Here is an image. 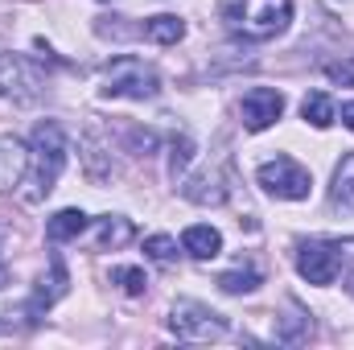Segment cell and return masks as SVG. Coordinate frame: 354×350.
Returning <instances> with one entry per match:
<instances>
[{"label": "cell", "mask_w": 354, "mask_h": 350, "mask_svg": "<svg viewBox=\"0 0 354 350\" xmlns=\"http://www.w3.org/2000/svg\"><path fill=\"white\" fill-rule=\"evenodd\" d=\"M181 248H185L194 260H214V256L223 252V235H218L214 227H206V223H194V227L181 231Z\"/></svg>", "instance_id": "12"}, {"label": "cell", "mask_w": 354, "mask_h": 350, "mask_svg": "<svg viewBox=\"0 0 354 350\" xmlns=\"http://www.w3.org/2000/svg\"><path fill=\"white\" fill-rule=\"evenodd\" d=\"M41 91V71L21 54H0V99L29 103Z\"/></svg>", "instance_id": "7"}, {"label": "cell", "mask_w": 354, "mask_h": 350, "mask_svg": "<svg viewBox=\"0 0 354 350\" xmlns=\"http://www.w3.org/2000/svg\"><path fill=\"white\" fill-rule=\"evenodd\" d=\"M239 116H243L248 132H264V128H272L284 116V95L272 87H252L243 95V103H239Z\"/></svg>", "instance_id": "9"}, {"label": "cell", "mask_w": 354, "mask_h": 350, "mask_svg": "<svg viewBox=\"0 0 354 350\" xmlns=\"http://www.w3.org/2000/svg\"><path fill=\"white\" fill-rule=\"evenodd\" d=\"M256 181L264 185V194L272 198H284V202H305L309 190H313V177L305 165H297L292 157H276V161H264L256 169Z\"/></svg>", "instance_id": "5"}, {"label": "cell", "mask_w": 354, "mask_h": 350, "mask_svg": "<svg viewBox=\"0 0 354 350\" xmlns=\"http://www.w3.org/2000/svg\"><path fill=\"white\" fill-rule=\"evenodd\" d=\"M8 284V268H4V260H0V288Z\"/></svg>", "instance_id": "26"}, {"label": "cell", "mask_w": 354, "mask_h": 350, "mask_svg": "<svg viewBox=\"0 0 354 350\" xmlns=\"http://www.w3.org/2000/svg\"><path fill=\"white\" fill-rule=\"evenodd\" d=\"M189 161H194V140L189 136H174L169 140V177H181L185 169H189Z\"/></svg>", "instance_id": "19"}, {"label": "cell", "mask_w": 354, "mask_h": 350, "mask_svg": "<svg viewBox=\"0 0 354 350\" xmlns=\"http://www.w3.org/2000/svg\"><path fill=\"white\" fill-rule=\"evenodd\" d=\"M103 99H157L161 95V75L157 66H149L145 58H132V54H120L103 66Z\"/></svg>", "instance_id": "3"}, {"label": "cell", "mask_w": 354, "mask_h": 350, "mask_svg": "<svg viewBox=\"0 0 354 350\" xmlns=\"http://www.w3.org/2000/svg\"><path fill=\"white\" fill-rule=\"evenodd\" d=\"M145 256H149V260H157V264H174L177 243L169 239V235H149V239H145Z\"/></svg>", "instance_id": "21"}, {"label": "cell", "mask_w": 354, "mask_h": 350, "mask_svg": "<svg viewBox=\"0 0 354 350\" xmlns=\"http://www.w3.org/2000/svg\"><path fill=\"white\" fill-rule=\"evenodd\" d=\"M260 280H264V276H260L256 268H235V272H223L214 284H218L223 293L239 297V293H256V288H260Z\"/></svg>", "instance_id": "18"}, {"label": "cell", "mask_w": 354, "mask_h": 350, "mask_svg": "<svg viewBox=\"0 0 354 350\" xmlns=\"http://www.w3.org/2000/svg\"><path fill=\"white\" fill-rule=\"evenodd\" d=\"M342 124L354 132V103H342Z\"/></svg>", "instance_id": "24"}, {"label": "cell", "mask_w": 354, "mask_h": 350, "mask_svg": "<svg viewBox=\"0 0 354 350\" xmlns=\"http://www.w3.org/2000/svg\"><path fill=\"white\" fill-rule=\"evenodd\" d=\"M140 33H145L149 42H157V46H177V42L185 37V21L174 17V12H157V17H149V21L140 25Z\"/></svg>", "instance_id": "15"}, {"label": "cell", "mask_w": 354, "mask_h": 350, "mask_svg": "<svg viewBox=\"0 0 354 350\" xmlns=\"http://www.w3.org/2000/svg\"><path fill=\"white\" fill-rule=\"evenodd\" d=\"M181 194L189 198V202H198V206H218V202H227V174L223 169H202V174H194L185 185H181Z\"/></svg>", "instance_id": "11"}, {"label": "cell", "mask_w": 354, "mask_h": 350, "mask_svg": "<svg viewBox=\"0 0 354 350\" xmlns=\"http://www.w3.org/2000/svg\"><path fill=\"white\" fill-rule=\"evenodd\" d=\"M305 334H309V317H305V313H292V317H284V322L276 326V338H280V342H301Z\"/></svg>", "instance_id": "22"}, {"label": "cell", "mask_w": 354, "mask_h": 350, "mask_svg": "<svg viewBox=\"0 0 354 350\" xmlns=\"http://www.w3.org/2000/svg\"><path fill=\"white\" fill-rule=\"evenodd\" d=\"M330 206L342 210V214H354V153H346L334 169V181H330Z\"/></svg>", "instance_id": "13"}, {"label": "cell", "mask_w": 354, "mask_h": 350, "mask_svg": "<svg viewBox=\"0 0 354 350\" xmlns=\"http://www.w3.org/2000/svg\"><path fill=\"white\" fill-rule=\"evenodd\" d=\"M29 145L21 136H0V194H12L29 177Z\"/></svg>", "instance_id": "10"}, {"label": "cell", "mask_w": 354, "mask_h": 350, "mask_svg": "<svg viewBox=\"0 0 354 350\" xmlns=\"http://www.w3.org/2000/svg\"><path fill=\"white\" fill-rule=\"evenodd\" d=\"M346 293H351V297H354V268H351V272H346Z\"/></svg>", "instance_id": "25"}, {"label": "cell", "mask_w": 354, "mask_h": 350, "mask_svg": "<svg viewBox=\"0 0 354 350\" xmlns=\"http://www.w3.org/2000/svg\"><path fill=\"white\" fill-rule=\"evenodd\" d=\"M218 17L227 21L231 33L248 42H268L280 37L292 21V0H223Z\"/></svg>", "instance_id": "2"}, {"label": "cell", "mask_w": 354, "mask_h": 350, "mask_svg": "<svg viewBox=\"0 0 354 350\" xmlns=\"http://www.w3.org/2000/svg\"><path fill=\"white\" fill-rule=\"evenodd\" d=\"M66 132L58 120H41L33 128V145H29V190H25V202L37 206L50 198V190L58 185V177L66 169Z\"/></svg>", "instance_id": "1"}, {"label": "cell", "mask_w": 354, "mask_h": 350, "mask_svg": "<svg viewBox=\"0 0 354 350\" xmlns=\"http://www.w3.org/2000/svg\"><path fill=\"white\" fill-rule=\"evenodd\" d=\"M338 268H342V260H338V252H334L330 239H309V243L297 248V272L309 284H334Z\"/></svg>", "instance_id": "8"}, {"label": "cell", "mask_w": 354, "mask_h": 350, "mask_svg": "<svg viewBox=\"0 0 354 350\" xmlns=\"http://www.w3.org/2000/svg\"><path fill=\"white\" fill-rule=\"evenodd\" d=\"M71 293V276H66V264L62 256H50V272H41V280H37V288H33V297H29V305H25V317H29V326H37L62 297Z\"/></svg>", "instance_id": "6"}, {"label": "cell", "mask_w": 354, "mask_h": 350, "mask_svg": "<svg viewBox=\"0 0 354 350\" xmlns=\"http://www.w3.org/2000/svg\"><path fill=\"white\" fill-rule=\"evenodd\" d=\"M87 214L79 210V206H66V210H58L50 223H46V239L50 243H66V239H79L83 231H87Z\"/></svg>", "instance_id": "14"}, {"label": "cell", "mask_w": 354, "mask_h": 350, "mask_svg": "<svg viewBox=\"0 0 354 350\" xmlns=\"http://www.w3.org/2000/svg\"><path fill=\"white\" fill-rule=\"evenodd\" d=\"M111 280L128 293V297H140L145 288H149V276H145V268H111Z\"/></svg>", "instance_id": "20"}, {"label": "cell", "mask_w": 354, "mask_h": 350, "mask_svg": "<svg viewBox=\"0 0 354 350\" xmlns=\"http://www.w3.org/2000/svg\"><path fill=\"white\" fill-rule=\"evenodd\" d=\"M301 116H305V124H313V128H330V124L338 120V107H334V99H330L326 91H309V95L301 99Z\"/></svg>", "instance_id": "16"}, {"label": "cell", "mask_w": 354, "mask_h": 350, "mask_svg": "<svg viewBox=\"0 0 354 350\" xmlns=\"http://www.w3.org/2000/svg\"><path fill=\"white\" fill-rule=\"evenodd\" d=\"M169 330L181 342H214L227 334V317L202 301H177L174 313H169Z\"/></svg>", "instance_id": "4"}, {"label": "cell", "mask_w": 354, "mask_h": 350, "mask_svg": "<svg viewBox=\"0 0 354 350\" xmlns=\"http://www.w3.org/2000/svg\"><path fill=\"white\" fill-rule=\"evenodd\" d=\"M326 79H330V83H342V87H354V58L330 62V66H326Z\"/></svg>", "instance_id": "23"}, {"label": "cell", "mask_w": 354, "mask_h": 350, "mask_svg": "<svg viewBox=\"0 0 354 350\" xmlns=\"http://www.w3.org/2000/svg\"><path fill=\"white\" fill-rule=\"evenodd\" d=\"M132 235H136V227H132L124 214H103V219H99V248H103V252H107V248H111V252L124 248Z\"/></svg>", "instance_id": "17"}]
</instances>
